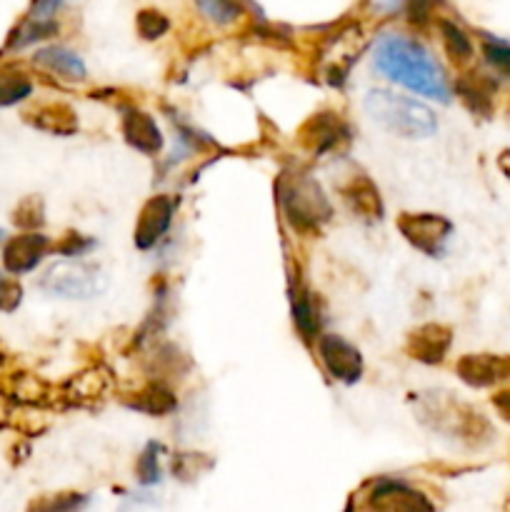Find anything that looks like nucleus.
I'll return each instance as SVG.
<instances>
[{
    "label": "nucleus",
    "instance_id": "nucleus-2",
    "mask_svg": "<svg viewBox=\"0 0 510 512\" xmlns=\"http://www.w3.org/2000/svg\"><path fill=\"white\" fill-rule=\"evenodd\" d=\"M275 200H278V208L290 230L303 238L318 235L323 225L333 218V205H330L325 190L320 188L318 180L300 170L280 173L278 183H275Z\"/></svg>",
    "mask_w": 510,
    "mask_h": 512
},
{
    "label": "nucleus",
    "instance_id": "nucleus-5",
    "mask_svg": "<svg viewBox=\"0 0 510 512\" xmlns=\"http://www.w3.org/2000/svg\"><path fill=\"white\" fill-rule=\"evenodd\" d=\"M418 418L440 433L458 438H478V428H488L480 413L450 398V393H430L418 398Z\"/></svg>",
    "mask_w": 510,
    "mask_h": 512
},
{
    "label": "nucleus",
    "instance_id": "nucleus-16",
    "mask_svg": "<svg viewBox=\"0 0 510 512\" xmlns=\"http://www.w3.org/2000/svg\"><path fill=\"white\" fill-rule=\"evenodd\" d=\"M35 68L45 70L53 78L65 80V83H83L88 78V68H85L83 58H80L75 50L63 48V45H48V48H40L33 55Z\"/></svg>",
    "mask_w": 510,
    "mask_h": 512
},
{
    "label": "nucleus",
    "instance_id": "nucleus-27",
    "mask_svg": "<svg viewBox=\"0 0 510 512\" xmlns=\"http://www.w3.org/2000/svg\"><path fill=\"white\" fill-rule=\"evenodd\" d=\"M483 55L498 73L508 75L510 78V45L503 40H485Z\"/></svg>",
    "mask_w": 510,
    "mask_h": 512
},
{
    "label": "nucleus",
    "instance_id": "nucleus-21",
    "mask_svg": "<svg viewBox=\"0 0 510 512\" xmlns=\"http://www.w3.org/2000/svg\"><path fill=\"white\" fill-rule=\"evenodd\" d=\"M438 30H440V40H443V48L445 53H448V58L453 60L455 65H460V68L468 65L475 55L470 35L465 33L458 23H453V20H438Z\"/></svg>",
    "mask_w": 510,
    "mask_h": 512
},
{
    "label": "nucleus",
    "instance_id": "nucleus-11",
    "mask_svg": "<svg viewBox=\"0 0 510 512\" xmlns=\"http://www.w3.org/2000/svg\"><path fill=\"white\" fill-rule=\"evenodd\" d=\"M368 503L373 512H435V505L420 490L390 478L373 485Z\"/></svg>",
    "mask_w": 510,
    "mask_h": 512
},
{
    "label": "nucleus",
    "instance_id": "nucleus-8",
    "mask_svg": "<svg viewBox=\"0 0 510 512\" xmlns=\"http://www.w3.org/2000/svg\"><path fill=\"white\" fill-rule=\"evenodd\" d=\"M50 250H53V240L48 235L38 233V230H23L20 235H13L3 243V250H0L3 270L13 278L33 273L48 258Z\"/></svg>",
    "mask_w": 510,
    "mask_h": 512
},
{
    "label": "nucleus",
    "instance_id": "nucleus-26",
    "mask_svg": "<svg viewBox=\"0 0 510 512\" xmlns=\"http://www.w3.org/2000/svg\"><path fill=\"white\" fill-rule=\"evenodd\" d=\"M95 248L93 238H85L80 233H68L58 245L53 243V253H60V258H83Z\"/></svg>",
    "mask_w": 510,
    "mask_h": 512
},
{
    "label": "nucleus",
    "instance_id": "nucleus-30",
    "mask_svg": "<svg viewBox=\"0 0 510 512\" xmlns=\"http://www.w3.org/2000/svg\"><path fill=\"white\" fill-rule=\"evenodd\" d=\"M83 503V495H58V498H50L45 500V503L35 505V512H73Z\"/></svg>",
    "mask_w": 510,
    "mask_h": 512
},
{
    "label": "nucleus",
    "instance_id": "nucleus-4",
    "mask_svg": "<svg viewBox=\"0 0 510 512\" xmlns=\"http://www.w3.org/2000/svg\"><path fill=\"white\" fill-rule=\"evenodd\" d=\"M38 288L53 298L65 300L100 298L108 290V273L90 260L63 258L43 270Z\"/></svg>",
    "mask_w": 510,
    "mask_h": 512
},
{
    "label": "nucleus",
    "instance_id": "nucleus-14",
    "mask_svg": "<svg viewBox=\"0 0 510 512\" xmlns=\"http://www.w3.org/2000/svg\"><path fill=\"white\" fill-rule=\"evenodd\" d=\"M340 198H343V203L348 205L355 218L365 220V223H380L383 220L385 203L380 198L378 185L365 173L350 175L348 183L340 185Z\"/></svg>",
    "mask_w": 510,
    "mask_h": 512
},
{
    "label": "nucleus",
    "instance_id": "nucleus-9",
    "mask_svg": "<svg viewBox=\"0 0 510 512\" xmlns=\"http://www.w3.org/2000/svg\"><path fill=\"white\" fill-rule=\"evenodd\" d=\"M178 210V200L173 195H153L148 203L140 208L138 223L133 230V243L138 250H153L165 235L170 233Z\"/></svg>",
    "mask_w": 510,
    "mask_h": 512
},
{
    "label": "nucleus",
    "instance_id": "nucleus-15",
    "mask_svg": "<svg viewBox=\"0 0 510 512\" xmlns=\"http://www.w3.org/2000/svg\"><path fill=\"white\" fill-rule=\"evenodd\" d=\"M120 128H123L125 143L133 150H138V153L148 155V158H155V155H160V150L165 148V135L163 130H160L158 120L150 113H145V110H125L123 120H120Z\"/></svg>",
    "mask_w": 510,
    "mask_h": 512
},
{
    "label": "nucleus",
    "instance_id": "nucleus-3",
    "mask_svg": "<svg viewBox=\"0 0 510 512\" xmlns=\"http://www.w3.org/2000/svg\"><path fill=\"white\" fill-rule=\"evenodd\" d=\"M363 110L385 133L405 140H425L438 133L435 110L423 100H415L393 90H370L363 98Z\"/></svg>",
    "mask_w": 510,
    "mask_h": 512
},
{
    "label": "nucleus",
    "instance_id": "nucleus-25",
    "mask_svg": "<svg viewBox=\"0 0 510 512\" xmlns=\"http://www.w3.org/2000/svg\"><path fill=\"white\" fill-rule=\"evenodd\" d=\"M13 223L23 230H35L43 225V203L40 198H25L13 213Z\"/></svg>",
    "mask_w": 510,
    "mask_h": 512
},
{
    "label": "nucleus",
    "instance_id": "nucleus-31",
    "mask_svg": "<svg viewBox=\"0 0 510 512\" xmlns=\"http://www.w3.org/2000/svg\"><path fill=\"white\" fill-rule=\"evenodd\" d=\"M63 3H65V0H33V8H30V18H53V13Z\"/></svg>",
    "mask_w": 510,
    "mask_h": 512
},
{
    "label": "nucleus",
    "instance_id": "nucleus-22",
    "mask_svg": "<svg viewBox=\"0 0 510 512\" xmlns=\"http://www.w3.org/2000/svg\"><path fill=\"white\" fill-rule=\"evenodd\" d=\"M30 93H33V80L28 73L18 68L0 70V108L23 103L30 98Z\"/></svg>",
    "mask_w": 510,
    "mask_h": 512
},
{
    "label": "nucleus",
    "instance_id": "nucleus-24",
    "mask_svg": "<svg viewBox=\"0 0 510 512\" xmlns=\"http://www.w3.org/2000/svg\"><path fill=\"white\" fill-rule=\"evenodd\" d=\"M170 30V20L165 18L160 10H140L138 13V33L143 35L145 40H158L163 38L165 33Z\"/></svg>",
    "mask_w": 510,
    "mask_h": 512
},
{
    "label": "nucleus",
    "instance_id": "nucleus-10",
    "mask_svg": "<svg viewBox=\"0 0 510 512\" xmlns=\"http://www.w3.org/2000/svg\"><path fill=\"white\" fill-rule=\"evenodd\" d=\"M455 375L468 388H498V385L510 383V355L468 353L455 363Z\"/></svg>",
    "mask_w": 510,
    "mask_h": 512
},
{
    "label": "nucleus",
    "instance_id": "nucleus-33",
    "mask_svg": "<svg viewBox=\"0 0 510 512\" xmlns=\"http://www.w3.org/2000/svg\"><path fill=\"white\" fill-rule=\"evenodd\" d=\"M498 165H500V170H503V173L510 178V150H503V153H500Z\"/></svg>",
    "mask_w": 510,
    "mask_h": 512
},
{
    "label": "nucleus",
    "instance_id": "nucleus-29",
    "mask_svg": "<svg viewBox=\"0 0 510 512\" xmlns=\"http://www.w3.org/2000/svg\"><path fill=\"white\" fill-rule=\"evenodd\" d=\"M20 300H23V288L15 283L13 275L10 278L0 275V313H13Z\"/></svg>",
    "mask_w": 510,
    "mask_h": 512
},
{
    "label": "nucleus",
    "instance_id": "nucleus-18",
    "mask_svg": "<svg viewBox=\"0 0 510 512\" xmlns=\"http://www.w3.org/2000/svg\"><path fill=\"white\" fill-rule=\"evenodd\" d=\"M28 123L40 133L58 135V138H70L78 133V113L68 103H58V100H50V103L30 110Z\"/></svg>",
    "mask_w": 510,
    "mask_h": 512
},
{
    "label": "nucleus",
    "instance_id": "nucleus-12",
    "mask_svg": "<svg viewBox=\"0 0 510 512\" xmlns=\"http://www.w3.org/2000/svg\"><path fill=\"white\" fill-rule=\"evenodd\" d=\"M453 345V330L443 323H423L413 328L405 340V353L423 365H440Z\"/></svg>",
    "mask_w": 510,
    "mask_h": 512
},
{
    "label": "nucleus",
    "instance_id": "nucleus-1",
    "mask_svg": "<svg viewBox=\"0 0 510 512\" xmlns=\"http://www.w3.org/2000/svg\"><path fill=\"white\" fill-rule=\"evenodd\" d=\"M373 65L390 83L403 85L410 93L435 98L440 103L450 100V83L443 65L413 35L385 33L375 40Z\"/></svg>",
    "mask_w": 510,
    "mask_h": 512
},
{
    "label": "nucleus",
    "instance_id": "nucleus-19",
    "mask_svg": "<svg viewBox=\"0 0 510 512\" xmlns=\"http://www.w3.org/2000/svg\"><path fill=\"white\" fill-rule=\"evenodd\" d=\"M290 313H293V325L300 333L305 343H315L320 333H323V323H320V310L315 305L313 295L303 288L295 285L293 295H290Z\"/></svg>",
    "mask_w": 510,
    "mask_h": 512
},
{
    "label": "nucleus",
    "instance_id": "nucleus-17",
    "mask_svg": "<svg viewBox=\"0 0 510 512\" xmlns=\"http://www.w3.org/2000/svg\"><path fill=\"white\" fill-rule=\"evenodd\" d=\"M455 93L460 95V100H463L470 113L488 118L493 113V98L498 93V83L490 75L473 70V73H465L455 80Z\"/></svg>",
    "mask_w": 510,
    "mask_h": 512
},
{
    "label": "nucleus",
    "instance_id": "nucleus-7",
    "mask_svg": "<svg viewBox=\"0 0 510 512\" xmlns=\"http://www.w3.org/2000/svg\"><path fill=\"white\" fill-rule=\"evenodd\" d=\"M315 353H318L320 365L328 373V378H333L335 383L343 385H355L363 378L365 360L363 353L355 343H350L348 338L338 333H320L313 343Z\"/></svg>",
    "mask_w": 510,
    "mask_h": 512
},
{
    "label": "nucleus",
    "instance_id": "nucleus-32",
    "mask_svg": "<svg viewBox=\"0 0 510 512\" xmlns=\"http://www.w3.org/2000/svg\"><path fill=\"white\" fill-rule=\"evenodd\" d=\"M493 405L500 413V418H505L510 423V388L498 390V393L493 395Z\"/></svg>",
    "mask_w": 510,
    "mask_h": 512
},
{
    "label": "nucleus",
    "instance_id": "nucleus-28",
    "mask_svg": "<svg viewBox=\"0 0 510 512\" xmlns=\"http://www.w3.org/2000/svg\"><path fill=\"white\" fill-rule=\"evenodd\" d=\"M138 478L143 485H153L160 480V465H158V445L150 443L148 448L140 453L138 460Z\"/></svg>",
    "mask_w": 510,
    "mask_h": 512
},
{
    "label": "nucleus",
    "instance_id": "nucleus-13",
    "mask_svg": "<svg viewBox=\"0 0 510 512\" xmlns=\"http://www.w3.org/2000/svg\"><path fill=\"white\" fill-rule=\"evenodd\" d=\"M348 138V128H345L343 120L338 118V113H315L313 118L300 128V145H303L308 153H313L315 158L338 150L340 145L348 143Z\"/></svg>",
    "mask_w": 510,
    "mask_h": 512
},
{
    "label": "nucleus",
    "instance_id": "nucleus-20",
    "mask_svg": "<svg viewBox=\"0 0 510 512\" xmlns=\"http://www.w3.org/2000/svg\"><path fill=\"white\" fill-rule=\"evenodd\" d=\"M128 405L133 410H140V413H145V415L163 418V415L173 413V410L178 408V400H175V395L170 393L168 388H163L160 383H150V385H145L143 390H138V393H135V398L130 400Z\"/></svg>",
    "mask_w": 510,
    "mask_h": 512
},
{
    "label": "nucleus",
    "instance_id": "nucleus-6",
    "mask_svg": "<svg viewBox=\"0 0 510 512\" xmlns=\"http://www.w3.org/2000/svg\"><path fill=\"white\" fill-rule=\"evenodd\" d=\"M398 230L410 248L428 258H443L455 235V225L440 213H400Z\"/></svg>",
    "mask_w": 510,
    "mask_h": 512
},
{
    "label": "nucleus",
    "instance_id": "nucleus-23",
    "mask_svg": "<svg viewBox=\"0 0 510 512\" xmlns=\"http://www.w3.org/2000/svg\"><path fill=\"white\" fill-rule=\"evenodd\" d=\"M198 10L215 25H233L243 15L238 0H195Z\"/></svg>",
    "mask_w": 510,
    "mask_h": 512
}]
</instances>
